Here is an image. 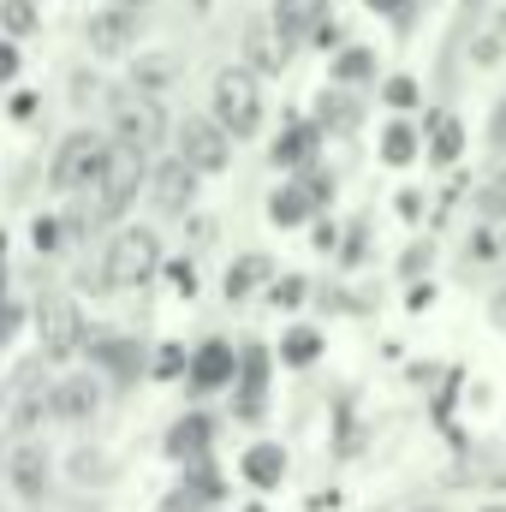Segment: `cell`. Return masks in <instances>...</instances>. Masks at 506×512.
Returning <instances> with one entry per match:
<instances>
[{
	"instance_id": "obj_1",
	"label": "cell",
	"mask_w": 506,
	"mask_h": 512,
	"mask_svg": "<svg viewBox=\"0 0 506 512\" xmlns=\"http://www.w3.org/2000/svg\"><path fill=\"white\" fill-rule=\"evenodd\" d=\"M137 191H143V149L114 143L102 155V173H96V221H120Z\"/></svg>"
},
{
	"instance_id": "obj_2",
	"label": "cell",
	"mask_w": 506,
	"mask_h": 512,
	"mask_svg": "<svg viewBox=\"0 0 506 512\" xmlns=\"http://www.w3.org/2000/svg\"><path fill=\"white\" fill-rule=\"evenodd\" d=\"M215 120L233 131V137H251L262 126V84H256L251 66H227L215 78Z\"/></svg>"
},
{
	"instance_id": "obj_3",
	"label": "cell",
	"mask_w": 506,
	"mask_h": 512,
	"mask_svg": "<svg viewBox=\"0 0 506 512\" xmlns=\"http://www.w3.org/2000/svg\"><path fill=\"white\" fill-rule=\"evenodd\" d=\"M155 268H161V239H155L149 227H126V233L114 239V251H108L102 280H108V286H143Z\"/></svg>"
},
{
	"instance_id": "obj_4",
	"label": "cell",
	"mask_w": 506,
	"mask_h": 512,
	"mask_svg": "<svg viewBox=\"0 0 506 512\" xmlns=\"http://www.w3.org/2000/svg\"><path fill=\"white\" fill-rule=\"evenodd\" d=\"M102 155H108V143H102L96 131H72V137L54 149V173H48V185H54V191H84V185H96Z\"/></svg>"
},
{
	"instance_id": "obj_5",
	"label": "cell",
	"mask_w": 506,
	"mask_h": 512,
	"mask_svg": "<svg viewBox=\"0 0 506 512\" xmlns=\"http://www.w3.org/2000/svg\"><path fill=\"white\" fill-rule=\"evenodd\" d=\"M114 137L149 155V149H155V143L167 137V114H161V102H155L149 90H137V96H126V102L114 108Z\"/></svg>"
},
{
	"instance_id": "obj_6",
	"label": "cell",
	"mask_w": 506,
	"mask_h": 512,
	"mask_svg": "<svg viewBox=\"0 0 506 512\" xmlns=\"http://www.w3.org/2000/svg\"><path fill=\"white\" fill-rule=\"evenodd\" d=\"M179 155L197 167V173H221L233 161V131L221 120H185L179 126Z\"/></svg>"
},
{
	"instance_id": "obj_7",
	"label": "cell",
	"mask_w": 506,
	"mask_h": 512,
	"mask_svg": "<svg viewBox=\"0 0 506 512\" xmlns=\"http://www.w3.org/2000/svg\"><path fill=\"white\" fill-rule=\"evenodd\" d=\"M36 334H42V358H72L78 340H84V316H78V304H66V298L42 304V310H36Z\"/></svg>"
},
{
	"instance_id": "obj_8",
	"label": "cell",
	"mask_w": 506,
	"mask_h": 512,
	"mask_svg": "<svg viewBox=\"0 0 506 512\" xmlns=\"http://www.w3.org/2000/svg\"><path fill=\"white\" fill-rule=\"evenodd\" d=\"M197 167L185 161V155H173V161H155L149 167V197L167 209V215H179V209H191V197H197Z\"/></svg>"
},
{
	"instance_id": "obj_9",
	"label": "cell",
	"mask_w": 506,
	"mask_h": 512,
	"mask_svg": "<svg viewBox=\"0 0 506 512\" xmlns=\"http://www.w3.org/2000/svg\"><path fill=\"white\" fill-rule=\"evenodd\" d=\"M137 36H143V12L137 6H102L96 18H90V48L96 54H126V48H137Z\"/></svg>"
},
{
	"instance_id": "obj_10",
	"label": "cell",
	"mask_w": 506,
	"mask_h": 512,
	"mask_svg": "<svg viewBox=\"0 0 506 512\" xmlns=\"http://www.w3.org/2000/svg\"><path fill=\"white\" fill-rule=\"evenodd\" d=\"M286 48H292V42H286V30H280L274 18H251V24H245V66H251V72H280V66H286Z\"/></svg>"
},
{
	"instance_id": "obj_11",
	"label": "cell",
	"mask_w": 506,
	"mask_h": 512,
	"mask_svg": "<svg viewBox=\"0 0 506 512\" xmlns=\"http://www.w3.org/2000/svg\"><path fill=\"white\" fill-rule=\"evenodd\" d=\"M191 387H203V393H215V387H227L233 376H239V352L227 346V340H209V346H197L191 352Z\"/></svg>"
},
{
	"instance_id": "obj_12",
	"label": "cell",
	"mask_w": 506,
	"mask_h": 512,
	"mask_svg": "<svg viewBox=\"0 0 506 512\" xmlns=\"http://www.w3.org/2000/svg\"><path fill=\"white\" fill-rule=\"evenodd\" d=\"M48 405H54V417H60V423H84V417L102 405V387H96V376H66V382L54 387V399H48Z\"/></svg>"
},
{
	"instance_id": "obj_13",
	"label": "cell",
	"mask_w": 506,
	"mask_h": 512,
	"mask_svg": "<svg viewBox=\"0 0 506 512\" xmlns=\"http://www.w3.org/2000/svg\"><path fill=\"white\" fill-rule=\"evenodd\" d=\"M209 441H215V423H209L203 411H191V417H179V423L167 429V453L185 459V465H197V459L209 453Z\"/></svg>"
},
{
	"instance_id": "obj_14",
	"label": "cell",
	"mask_w": 506,
	"mask_h": 512,
	"mask_svg": "<svg viewBox=\"0 0 506 512\" xmlns=\"http://www.w3.org/2000/svg\"><path fill=\"white\" fill-rule=\"evenodd\" d=\"M316 120H292V126L274 137V161L280 167H316Z\"/></svg>"
},
{
	"instance_id": "obj_15",
	"label": "cell",
	"mask_w": 506,
	"mask_h": 512,
	"mask_svg": "<svg viewBox=\"0 0 506 512\" xmlns=\"http://www.w3.org/2000/svg\"><path fill=\"white\" fill-rule=\"evenodd\" d=\"M12 489H18L24 501H42V495H48V453H42V447H18V453H12Z\"/></svg>"
},
{
	"instance_id": "obj_16",
	"label": "cell",
	"mask_w": 506,
	"mask_h": 512,
	"mask_svg": "<svg viewBox=\"0 0 506 512\" xmlns=\"http://www.w3.org/2000/svg\"><path fill=\"white\" fill-rule=\"evenodd\" d=\"M173 78H179V54H143L137 66H131V90H149V96H161V90H173Z\"/></svg>"
},
{
	"instance_id": "obj_17",
	"label": "cell",
	"mask_w": 506,
	"mask_h": 512,
	"mask_svg": "<svg viewBox=\"0 0 506 512\" xmlns=\"http://www.w3.org/2000/svg\"><path fill=\"white\" fill-rule=\"evenodd\" d=\"M322 12H328V0H274V24L286 30V42H298V36H310Z\"/></svg>"
},
{
	"instance_id": "obj_18",
	"label": "cell",
	"mask_w": 506,
	"mask_h": 512,
	"mask_svg": "<svg viewBox=\"0 0 506 512\" xmlns=\"http://www.w3.org/2000/svg\"><path fill=\"white\" fill-rule=\"evenodd\" d=\"M310 209H316V203H310L304 185H280V191L268 197V221H274V227H304Z\"/></svg>"
},
{
	"instance_id": "obj_19",
	"label": "cell",
	"mask_w": 506,
	"mask_h": 512,
	"mask_svg": "<svg viewBox=\"0 0 506 512\" xmlns=\"http://www.w3.org/2000/svg\"><path fill=\"white\" fill-rule=\"evenodd\" d=\"M459 155H465V126H459L453 114H435V120H429V161L447 167V161H459Z\"/></svg>"
},
{
	"instance_id": "obj_20",
	"label": "cell",
	"mask_w": 506,
	"mask_h": 512,
	"mask_svg": "<svg viewBox=\"0 0 506 512\" xmlns=\"http://www.w3.org/2000/svg\"><path fill=\"white\" fill-rule=\"evenodd\" d=\"M316 126L352 131V126H358V102H352L346 90H322V96H316Z\"/></svg>"
},
{
	"instance_id": "obj_21",
	"label": "cell",
	"mask_w": 506,
	"mask_h": 512,
	"mask_svg": "<svg viewBox=\"0 0 506 512\" xmlns=\"http://www.w3.org/2000/svg\"><path fill=\"white\" fill-rule=\"evenodd\" d=\"M245 477H251L256 489H274V483L286 477V453H280V447H268V441L251 447V453H245Z\"/></svg>"
},
{
	"instance_id": "obj_22",
	"label": "cell",
	"mask_w": 506,
	"mask_h": 512,
	"mask_svg": "<svg viewBox=\"0 0 506 512\" xmlns=\"http://www.w3.org/2000/svg\"><path fill=\"white\" fill-rule=\"evenodd\" d=\"M370 78H376V54H370V48H340L334 84H370Z\"/></svg>"
},
{
	"instance_id": "obj_23",
	"label": "cell",
	"mask_w": 506,
	"mask_h": 512,
	"mask_svg": "<svg viewBox=\"0 0 506 512\" xmlns=\"http://www.w3.org/2000/svg\"><path fill=\"white\" fill-rule=\"evenodd\" d=\"M316 352H322V334H316V328H286V340H280V358H286L292 370L316 364Z\"/></svg>"
},
{
	"instance_id": "obj_24",
	"label": "cell",
	"mask_w": 506,
	"mask_h": 512,
	"mask_svg": "<svg viewBox=\"0 0 506 512\" xmlns=\"http://www.w3.org/2000/svg\"><path fill=\"white\" fill-rule=\"evenodd\" d=\"M381 155H387L393 167H405V161L417 155V131H411V126H399V120H393V126L381 131Z\"/></svg>"
},
{
	"instance_id": "obj_25",
	"label": "cell",
	"mask_w": 506,
	"mask_h": 512,
	"mask_svg": "<svg viewBox=\"0 0 506 512\" xmlns=\"http://www.w3.org/2000/svg\"><path fill=\"white\" fill-rule=\"evenodd\" d=\"M262 274H268V256H245V262H233V268H227V298H245Z\"/></svg>"
},
{
	"instance_id": "obj_26",
	"label": "cell",
	"mask_w": 506,
	"mask_h": 512,
	"mask_svg": "<svg viewBox=\"0 0 506 512\" xmlns=\"http://www.w3.org/2000/svg\"><path fill=\"white\" fill-rule=\"evenodd\" d=\"M0 24H6V36H30L36 30V0H0Z\"/></svg>"
},
{
	"instance_id": "obj_27",
	"label": "cell",
	"mask_w": 506,
	"mask_h": 512,
	"mask_svg": "<svg viewBox=\"0 0 506 512\" xmlns=\"http://www.w3.org/2000/svg\"><path fill=\"white\" fill-rule=\"evenodd\" d=\"M185 370H191L185 346H161V352H155V364H149V376H161V382H173V376H185Z\"/></svg>"
},
{
	"instance_id": "obj_28",
	"label": "cell",
	"mask_w": 506,
	"mask_h": 512,
	"mask_svg": "<svg viewBox=\"0 0 506 512\" xmlns=\"http://www.w3.org/2000/svg\"><path fill=\"white\" fill-rule=\"evenodd\" d=\"M102 352H108V370H114V376H137V346H126V340H108Z\"/></svg>"
},
{
	"instance_id": "obj_29",
	"label": "cell",
	"mask_w": 506,
	"mask_h": 512,
	"mask_svg": "<svg viewBox=\"0 0 506 512\" xmlns=\"http://www.w3.org/2000/svg\"><path fill=\"white\" fill-rule=\"evenodd\" d=\"M90 453H96V447H84V453L72 459V477H78V483H90V477H108V465H102V459H90Z\"/></svg>"
},
{
	"instance_id": "obj_30",
	"label": "cell",
	"mask_w": 506,
	"mask_h": 512,
	"mask_svg": "<svg viewBox=\"0 0 506 512\" xmlns=\"http://www.w3.org/2000/svg\"><path fill=\"white\" fill-rule=\"evenodd\" d=\"M304 191H310V203H316V209H322V203H334V179H328V173H310V179H304Z\"/></svg>"
},
{
	"instance_id": "obj_31",
	"label": "cell",
	"mask_w": 506,
	"mask_h": 512,
	"mask_svg": "<svg viewBox=\"0 0 506 512\" xmlns=\"http://www.w3.org/2000/svg\"><path fill=\"white\" fill-rule=\"evenodd\" d=\"M501 54H506L501 30H489V36H483V42H477V48H471V60H483V66H489V60H501Z\"/></svg>"
},
{
	"instance_id": "obj_32",
	"label": "cell",
	"mask_w": 506,
	"mask_h": 512,
	"mask_svg": "<svg viewBox=\"0 0 506 512\" xmlns=\"http://www.w3.org/2000/svg\"><path fill=\"white\" fill-rule=\"evenodd\" d=\"M387 102H393V108H411V102H417V84H411V78H393V84H387Z\"/></svg>"
},
{
	"instance_id": "obj_33",
	"label": "cell",
	"mask_w": 506,
	"mask_h": 512,
	"mask_svg": "<svg viewBox=\"0 0 506 512\" xmlns=\"http://www.w3.org/2000/svg\"><path fill=\"white\" fill-rule=\"evenodd\" d=\"M167 274H173L179 292H197V268H191V262H167Z\"/></svg>"
},
{
	"instance_id": "obj_34",
	"label": "cell",
	"mask_w": 506,
	"mask_h": 512,
	"mask_svg": "<svg viewBox=\"0 0 506 512\" xmlns=\"http://www.w3.org/2000/svg\"><path fill=\"white\" fill-rule=\"evenodd\" d=\"M298 298H304V280H280V286H274V304H280V310L298 304Z\"/></svg>"
},
{
	"instance_id": "obj_35",
	"label": "cell",
	"mask_w": 506,
	"mask_h": 512,
	"mask_svg": "<svg viewBox=\"0 0 506 512\" xmlns=\"http://www.w3.org/2000/svg\"><path fill=\"white\" fill-rule=\"evenodd\" d=\"M18 322H24V316H18V304H6V298H0V340H12V334H18Z\"/></svg>"
},
{
	"instance_id": "obj_36",
	"label": "cell",
	"mask_w": 506,
	"mask_h": 512,
	"mask_svg": "<svg viewBox=\"0 0 506 512\" xmlns=\"http://www.w3.org/2000/svg\"><path fill=\"white\" fill-rule=\"evenodd\" d=\"M12 78H18V48L0 42V84H12Z\"/></svg>"
},
{
	"instance_id": "obj_37",
	"label": "cell",
	"mask_w": 506,
	"mask_h": 512,
	"mask_svg": "<svg viewBox=\"0 0 506 512\" xmlns=\"http://www.w3.org/2000/svg\"><path fill=\"white\" fill-rule=\"evenodd\" d=\"M36 245L54 251V245H60V227H54V221H36Z\"/></svg>"
},
{
	"instance_id": "obj_38",
	"label": "cell",
	"mask_w": 506,
	"mask_h": 512,
	"mask_svg": "<svg viewBox=\"0 0 506 512\" xmlns=\"http://www.w3.org/2000/svg\"><path fill=\"white\" fill-rule=\"evenodd\" d=\"M489 137L506 149V96H501V108H495V120H489Z\"/></svg>"
},
{
	"instance_id": "obj_39",
	"label": "cell",
	"mask_w": 506,
	"mask_h": 512,
	"mask_svg": "<svg viewBox=\"0 0 506 512\" xmlns=\"http://www.w3.org/2000/svg\"><path fill=\"white\" fill-rule=\"evenodd\" d=\"M489 322H495V328H501V334H506V286H501V292H495V304H489Z\"/></svg>"
},
{
	"instance_id": "obj_40",
	"label": "cell",
	"mask_w": 506,
	"mask_h": 512,
	"mask_svg": "<svg viewBox=\"0 0 506 512\" xmlns=\"http://www.w3.org/2000/svg\"><path fill=\"white\" fill-rule=\"evenodd\" d=\"M370 12H399V0H364Z\"/></svg>"
},
{
	"instance_id": "obj_41",
	"label": "cell",
	"mask_w": 506,
	"mask_h": 512,
	"mask_svg": "<svg viewBox=\"0 0 506 512\" xmlns=\"http://www.w3.org/2000/svg\"><path fill=\"white\" fill-rule=\"evenodd\" d=\"M114 6H137V12H143V6H149V0H114Z\"/></svg>"
},
{
	"instance_id": "obj_42",
	"label": "cell",
	"mask_w": 506,
	"mask_h": 512,
	"mask_svg": "<svg viewBox=\"0 0 506 512\" xmlns=\"http://www.w3.org/2000/svg\"><path fill=\"white\" fill-rule=\"evenodd\" d=\"M495 30H501V42H506V12H501V18H495Z\"/></svg>"
},
{
	"instance_id": "obj_43",
	"label": "cell",
	"mask_w": 506,
	"mask_h": 512,
	"mask_svg": "<svg viewBox=\"0 0 506 512\" xmlns=\"http://www.w3.org/2000/svg\"><path fill=\"white\" fill-rule=\"evenodd\" d=\"M0 256H6V233H0Z\"/></svg>"
},
{
	"instance_id": "obj_44",
	"label": "cell",
	"mask_w": 506,
	"mask_h": 512,
	"mask_svg": "<svg viewBox=\"0 0 506 512\" xmlns=\"http://www.w3.org/2000/svg\"><path fill=\"white\" fill-rule=\"evenodd\" d=\"M417 512H441V507H417Z\"/></svg>"
},
{
	"instance_id": "obj_45",
	"label": "cell",
	"mask_w": 506,
	"mask_h": 512,
	"mask_svg": "<svg viewBox=\"0 0 506 512\" xmlns=\"http://www.w3.org/2000/svg\"><path fill=\"white\" fill-rule=\"evenodd\" d=\"M489 512H506V507H489Z\"/></svg>"
}]
</instances>
